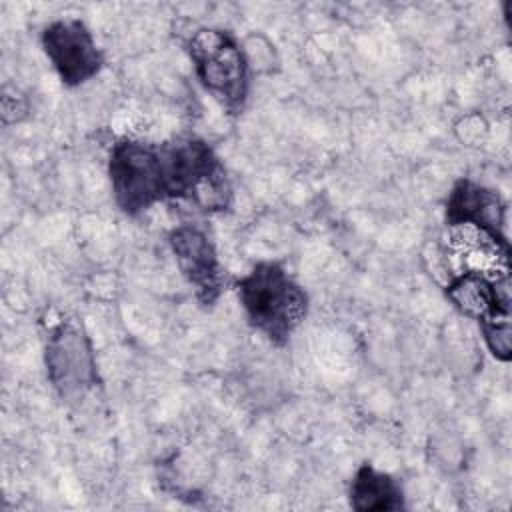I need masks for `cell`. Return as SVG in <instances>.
Returning a JSON list of instances; mask_svg holds the SVG:
<instances>
[{
    "label": "cell",
    "instance_id": "obj_2",
    "mask_svg": "<svg viewBox=\"0 0 512 512\" xmlns=\"http://www.w3.org/2000/svg\"><path fill=\"white\" fill-rule=\"evenodd\" d=\"M166 200H184L204 212H224L232 202L226 168L208 142L178 136L160 144Z\"/></svg>",
    "mask_w": 512,
    "mask_h": 512
},
{
    "label": "cell",
    "instance_id": "obj_3",
    "mask_svg": "<svg viewBox=\"0 0 512 512\" xmlns=\"http://www.w3.org/2000/svg\"><path fill=\"white\" fill-rule=\"evenodd\" d=\"M186 52L202 88L228 114H240L250 92V60L236 36L204 26L190 34Z\"/></svg>",
    "mask_w": 512,
    "mask_h": 512
},
{
    "label": "cell",
    "instance_id": "obj_10",
    "mask_svg": "<svg viewBox=\"0 0 512 512\" xmlns=\"http://www.w3.org/2000/svg\"><path fill=\"white\" fill-rule=\"evenodd\" d=\"M348 500L356 512H392L406 508L402 484L370 462L356 468L350 480Z\"/></svg>",
    "mask_w": 512,
    "mask_h": 512
},
{
    "label": "cell",
    "instance_id": "obj_8",
    "mask_svg": "<svg viewBox=\"0 0 512 512\" xmlns=\"http://www.w3.org/2000/svg\"><path fill=\"white\" fill-rule=\"evenodd\" d=\"M444 222L448 228H474L500 246H508L506 238V202L498 190L482 186L474 180H458L446 198Z\"/></svg>",
    "mask_w": 512,
    "mask_h": 512
},
{
    "label": "cell",
    "instance_id": "obj_7",
    "mask_svg": "<svg viewBox=\"0 0 512 512\" xmlns=\"http://www.w3.org/2000/svg\"><path fill=\"white\" fill-rule=\"evenodd\" d=\"M168 244L180 274L194 288L200 306H214L224 290L226 276L208 234L194 224H182L170 230Z\"/></svg>",
    "mask_w": 512,
    "mask_h": 512
},
{
    "label": "cell",
    "instance_id": "obj_5",
    "mask_svg": "<svg viewBox=\"0 0 512 512\" xmlns=\"http://www.w3.org/2000/svg\"><path fill=\"white\" fill-rule=\"evenodd\" d=\"M44 364L48 380L62 400H80L98 384L92 342L76 322H60L50 332L44 346Z\"/></svg>",
    "mask_w": 512,
    "mask_h": 512
},
{
    "label": "cell",
    "instance_id": "obj_9",
    "mask_svg": "<svg viewBox=\"0 0 512 512\" xmlns=\"http://www.w3.org/2000/svg\"><path fill=\"white\" fill-rule=\"evenodd\" d=\"M446 298L478 324L510 320V276H488L486 270L466 268L446 284Z\"/></svg>",
    "mask_w": 512,
    "mask_h": 512
},
{
    "label": "cell",
    "instance_id": "obj_6",
    "mask_svg": "<svg viewBox=\"0 0 512 512\" xmlns=\"http://www.w3.org/2000/svg\"><path fill=\"white\" fill-rule=\"evenodd\" d=\"M40 46L60 82L68 88L86 84L104 66V54L80 18H60L44 26Z\"/></svg>",
    "mask_w": 512,
    "mask_h": 512
},
{
    "label": "cell",
    "instance_id": "obj_4",
    "mask_svg": "<svg viewBox=\"0 0 512 512\" xmlns=\"http://www.w3.org/2000/svg\"><path fill=\"white\" fill-rule=\"evenodd\" d=\"M108 178L116 206L128 216H140L166 200L160 144L122 138L108 158Z\"/></svg>",
    "mask_w": 512,
    "mask_h": 512
},
{
    "label": "cell",
    "instance_id": "obj_11",
    "mask_svg": "<svg viewBox=\"0 0 512 512\" xmlns=\"http://www.w3.org/2000/svg\"><path fill=\"white\" fill-rule=\"evenodd\" d=\"M480 332L484 336V342L490 350V354L500 360L508 362L512 358V340H510V320H498V322H486L478 324Z\"/></svg>",
    "mask_w": 512,
    "mask_h": 512
},
{
    "label": "cell",
    "instance_id": "obj_1",
    "mask_svg": "<svg viewBox=\"0 0 512 512\" xmlns=\"http://www.w3.org/2000/svg\"><path fill=\"white\" fill-rule=\"evenodd\" d=\"M248 324L270 344L282 348L308 314L306 290L280 262H256L234 282Z\"/></svg>",
    "mask_w": 512,
    "mask_h": 512
}]
</instances>
